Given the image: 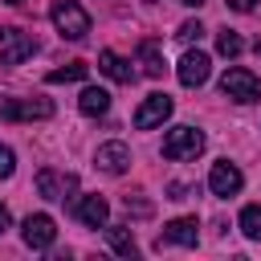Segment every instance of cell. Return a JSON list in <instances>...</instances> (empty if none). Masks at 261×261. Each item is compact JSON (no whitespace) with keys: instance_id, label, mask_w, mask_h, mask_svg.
Listing matches in <instances>:
<instances>
[{"instance_id":"obj_1","label":"cell","mask_w":261,"mask_h":261,"mask_svg":"<svg viewBox=\"0 0 261 261\" xmlns=\"http://www.w3.org/2000/svg\"><path fill=\"white\" fill-rule=\"evenodd\" d=\"M204 147H208V139L200 126H171L163 135V159H171V163L196 159V155H204Z\"/></svg>"},{"instance_id":"obj_2","label":"cell","mask_w":261,"mask_h":261,"mask_svg":"<svg viewBox=\"0 0 261 261\" xmlns=\"http://www.w3.org/2000/svg\"><path fill=\"white\" fill-rule=\"evenodd\" d=\"M49 16H53V24H57V33H61L65 41H82V37L90 33V12H86L77 0H53Z\"/></svg>"},{"instance_id":"obj_3","label":"cell","mask_w":261,"mask_h":261,"mask_svg":"<svg viewBox=\"0 0 261 261\" xmlns=\"http://www.w3.org/2000/svg\"><path fill=\"white\" fill-rule=\"evenodd\" d=\"M220 94H224V98H232V102H241V106H249V102H257V98H261V82H257V73H253V69L232 65V69H224V77H220Z\"/></svg>"},{"instance_id":"obj_4","label":"cell","mask_w":261,"mask_h":261,"mask_svg":"<svg viewBox=\"0 0 261 261\" xmlns=\"http://www.w3.org/2000/svg\"><path fill=\"white\" fill-rule=\"evenodd\" d=\"M37 49H41V45H37L33 33H24V29H16V24L0 29V65H20V61H29Z\"/></svg>"},{"instance_id":"obj_5","label":"cell","mask_w":261,"mask_h":261,"mask_svg":"<svg viewBox=\"0 0 261 261\" xmlns=\"http://www.w3.org/2000/svg\"><path fill=\"white\" fill-rule=\"evenodd\" d=\"M20 237H24V245H29V249L45 253V249H53V241H57V224H53V216H49V212H33V216H24Z\"/></svg>"},{"instance_id":"obj_6","label":"cell","mask_w":261,"mask_h":261,"mask_svg":"<svg viewBox=\"0 0 261 261\" xmlns=\"http://www.w3.org/2000/svg\"><path fill=\"white\" fill-rule=\"evenodd\" d=\"M0 118H8V122L53 118V102H49V98H8V102L0 106Z\"/></svg>"},{"instance_id":"obj_7","label":"cell","mask_w":261,"mask_h":261,"mask_svg":"<svg viewBox=\"0 0 261 261\" xmlns=\"http://www.w3.org/2000/svg\"><path fill=\"white\" fill-rule=\"evenodd\" d=\"M208 73H212V57L200 53V49H188V53L179 57V65H175V77H179V86H188V90L204 86Z\"/></svg>"},{"instance_id":"obj_8","label":"cell","mask_w":261,"mask_h":261,"mask_svg":"<svg viewBox=\"0 0 261 261\" xmlns=\"http://www.w3.org/2000/svg\"><path fill=\"white\" fill-rule=\"evenodd\" d=\"M245 188V175H241V167L237 163H228V159H220V163H212V171H208V192L212 196H237Z\"/></svg>"},{"instance_id":"obj_9","label":"cell","mask_w":261,"mask_h":261,"mask_svg":"<svg viewBox=\"0 0 261 261\" xmlns=\"http://www.w3.org/2000/svg\"><path fill=\"white\" fill-rule=\"evenodd\" d=\"M167 245H184V249H196L200 245V224L192 216H179L171 224H163V232L155 237V249H167Z\"/></svg>"},{"instance_id":"obj_10","label":"cell","mask_w":261,"mask_h":261,"mask_svg":"<svg viewBox=\"0 0 261 261\" xmlns=\"http://www.w3.org/2000/svg\"><path fill=\"white\" fill-rule=\"evenodd\" d=\"M171 110H175V102H171L167 94H147L143 106L135 110V126H139V130H151V126H159L163 118H171Z\"/></svg>"},{"instance_id":"obj_11","label":"cell","mask_w":261,"mask_h":261,"mask_svg":"<svg viewBox=\"0 0 261 261\" xmlns=\"http://www.w3.org/2000/svg\"><path fill=\"white\" fill-rule=\"evenodd\" d=\"M73 188H77V175H73V171H53V167L37 171V192H41L45 200H65Z\"/></svg>"},{"instance_id":"obj_12","label":"cell","mask_w":261,"mask_h":261,"mask_svg":"<svg viewBox=\"0 0 261 261\" xmlns=\"http://www.w3.org/2000/svg\"><path fill=\"white\" fill-rule=\"evenodd\" d=\"M94 163H98L106 175H122V171L130 167V147L118 143V139H114V143H102V147L94 151Z\"/></svg>"},{"instance_id":"obj_13","label":"cell","mask_w":261,"mask_h":261,"mask_svg":"<svg viewBox=\"0 0 261 261\" xmlns=\"http://www.w3.org/2000/svg\"><path fill=\"white\" fill-rule=\"evenodd\" d=\"M73 216H77L86 228H106V220H110V204H106L102 196H82V200L73 204Z\"/></svg>"},{"instance_id":"obj_14","label":"cell","mask_w":261,"mask_h":261,"mask_svg":"<svg viewBox=\"0 0 261 261\" xmlns=\"http://www.w3.org/2000/svg\"><path fill=\"white\" fill-rule=\"evenodd\" d=\"M98 69H102L110 82H122V86H130V82H135L130 61H126V57H118L114 49H102V53H98Z\"/></svg>"},{"instance_id":"obj_15","label":"cell","mask_w":261,"mask_h":261,"mask_svg":"<svg viewBox=\"0 0 261 261\" xmlns=\"http://www.w3.org/2000/svg\"><path fill=\"white\" fill-rule=\"evenodd\" d=\"M139 65H143V73H147V77H163L167 61H163L159 41H139Z\"/></svg>"},{"instance_id":"obj_16","label":"cell","mask_w":261,"mask_h":261,"mask_svg":"<svg viewBox=\"0 0 261 261\" xmlns=\"http://www.w3.org/2000/svg\"><path fill=\"white\" fill-rule=\"evenodd\" d=\"M77 106H82V114H86V118H102V114L110 110V94H106L102 86H86V90H82V98H77Z\"/></svg>"},{"instance_id":"obj_17","label":"cell","mask_w":261,"mask_h":261,"mask_svg":"<svg viewBox=\"0 0 261 261\" xmlns=\"http://www.w3.org/2000/svg\"><path fill=\"white\" fill-rule=\"evenodd\" d=\"M106 241H110V249H114L118 257H126V261L139 257V245H135L130 228H122V224H106Z\"/></svg>"},{"instance_id":"obj_18","label":"cell","mask_w":261,"mask_h":261,"mask_svg":"<svg viewBox=\"0 0 261 261\" xmlns=\"http://www.w3.org/2000/svg\"><path fill=\"white\" fill-rule=\"evenodd\" d=\"M237 224H241V232H245L249 241H261V204H245Z\"/></svg>"},{"instance_id":"obj_19","label":"cell","mask_w":261,"mask_h":261,"mask_svg":"<svg viewBox=\"0 0 261 261\" xmlns=\"http://www.w3.org/2000/svg\"><path fill=\"white\" fill-rule=\"evenodd\" d=\"M216 53L220 57H241L245 53V41H241V33H232V29H224V33H216Z\"/></svg>"},{"instance_id":"obj_20","label":"cell","mask_w":261,"mask_h":261,"mask_svg":"<svg viewBox=\"0 0 261 261\" xmlns=\"http://www.w3.org/2000/svg\"><path fill=\"white\" fill-rule=\"evenodd\" d=\"M86 73H90V65H86V61H69V65H61V69H53L45 82H49V86H61V82H82Z\"/></svg>"},{"instance_id":"obj_21","label":"cell","mask_w":261,"mask_h":261,"mask_svg":"<svg viewBox=\"0 0 261 261\" xmlns=\"http://www.w3.org/2000/svg\"><path fill=\"white\" fill-rule=\"evenodd\" d=\"M175 37H179L184 45H192V41H200V37H204V24H200V20H184V24L175 29Z\"/></svg>"},{"instance_id":"obj_22","label":"cell","mask_w":261,"mask_h":261,"mask_svg":"<svg viewBox=\"0 0 261 261\" xmlns=\"http://www.w3.org/2000/svg\"><path fill=\"white\" fill-rule=\"evenodd\" d=\"M12 171H16V155H12V147L0 143V179H8Z\"/></svg>"},{"instance_id":"obj_23","label":"cell","mask_w":261,"mask_h":261,"mask_svg":"<svg viewBox=\"0 0 261 261\" xmlns=\"http://www.w3.org/2000/svg\"><path fill=\"white\" fill-rule=\"evenodd\" d=\"M126 212H135V216H151V204H147V200H130V196H126Z\"/></svg>"},{"instance_id":"obj_24","label":"cell","mask_w":261,"mask_h":261,"mask_svg":"<svg viewBox=\"0 0 261 261\" xmlns=\"http://www.w3.org/2000/svg\"><path fill=\"white\" fill-rule=\"evenodd\" d=\"M228 8H232V12H253L257 0H228Z\"/></svg>"},{"instance_id":"obj_25","label":"cell","mask_w":261,"mask_h":261,"mask_svg":"<svg viewBox=\"0 0 261 261\" xmlns=\"http://www.w3.org/2000/svg\"><path fill=\"white\" fill-rule=\"evenodd\" d=\"M8 224H12V216H8V208H4V204H0V237H4V232H8Z\"/></svg>"},{"instance_id":"obj_26","label":"cell","mask_w":261,"mask_h":261,"mask_svg":"<svg viewBox=\"0 0 261 261\" xmlns=\"http://www.w3.org/2000/svg\"><path fill=\"white\" fill-rule=\"evenodd\" d=\"M179 4H188V8H200V4H204V0H179Z\"/></svg>"},{"instance_id":"obj_27","label":"cell","mask_w":261,"mask_h":261,"mask_svg":"<svg viewBox=\"0 0 261 261\" xmlns=\"http://www.w3.org/2000/svg\"><path fill=\"white\" fill-rule=\"evenodd\" d=\"M4 4H24V0H4Z\"/></svg>"},{"instance_id":"obj_28","label":"cell","mask_w":261,"mask_h":261,"mask_svg":"<svg viewBox=\"0 0 261 261\" xmlns=\"http://www.w3.org/2000/svg\"><path fill=\"white\" fill-rule=\"evenodd\" d=\"M147 4H155V0H147Z\"/></svg>"}]
</instances>
